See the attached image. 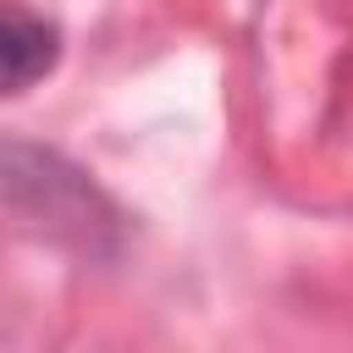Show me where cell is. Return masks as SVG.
<instances>
[{"instance_id":"cell-1","label":"cell","mask_w":353,"mask_h":353,"mask_svg":"<svg viewBox=\"0 0 353 353\" xmlns=\"http://www.w3.org/2000/svg\"><path fill=\"white\" fill-rule=\"evenodd\" d=\"M55 61H61V28L22 0H0V99L44 83Z\"/></svg>"}]
</instances>
